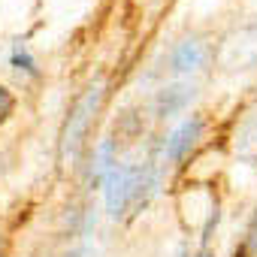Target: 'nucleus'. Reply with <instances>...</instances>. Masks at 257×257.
Listing matches in <instances>:
<instances>
[{
  "mask_svg": "<svg viewBox=\"0 0 257 257\" xmlns=\"http://www.w3.org/2000/svg\"><path fill=\"white\" fill-rule=\"evenodd\" d=\"M158 188V170L152 164H118L103 179L106 212L121 218L127 209H143Z\"/></svg>",
  "mask_w": 257,
  "mask_h": 257,
  "instance_id": "obj_1",
  "label": "nucleus"
},
{
  "mask_svg": "<svg viewBox=\"0 0 257 257\" xmlns=\"http://www.w3.org/2000/svg\"><path fill=\"white\" fill-rule=\"evenodd\" d=\"M103 97H106V85H103V82H94V85L76 100V106L70 109V118H67V124H64V131H61V158H76V152L82 149V140H85V134H88L94 115L100 112Z\"/></svg>",
  "mask_w": 257,
  "mask_h": 257,
  "instance_id": "obj_2",
  "label": "nucleus"
},
{
  "mask_svg": "<svg viewBox=\"0 0 257 257\" xmlns=\"http://www.w3.org/2000/svg\"><path fill=\"white\" fill-rule=\"evenodd\" d=\"M224 64L230 70H248V67L257 64V19L251 25H245L233 40H227Z\"/></svg>",
  "mask_w": 257,
  "mask_h": 257,
  "instance_id": "obj_3",
  "label": "nucleus"
},
{
  "mask_svg": "<svg viewBox=\"0 0 257 257\" xmlns=\"http://www.w3.org/2000/svg\"><path fill=\"white\" fill-rule=\"evenodd\" d=\"M200 137H203V118H200V115L185 118V121L176 127V131L167 137V143H164V155H167V161H173V164L185 161V158L191 155V149L197 146Z\"/></svg>",
  "mask_w": 257,
  "mask_h": 257,
  "instance_id": "obj_4",
  "label": "nucleus"
},
{
  "mask_svg": "<svg viewBox=\"0 0 257 257\" xmlns=\"http://www.w3.org/2000/svg\"><path fill=\"white\" fill-rule=\"evenodd\" d=\"M209 61V46L200 40H185L170 52V70L176 76H194L206 67Z\"/></svg>",
  "mask_w": 257,
  "mask_h": 257,
  "instance_id": "obj_5",
  "label": "nucleus"
},
{
  "mask_svg": "<svg viewBox=\"0 0 257 257\" xmlns=\"http://www.w3.org/2000/svg\"><path fill=\"white\" fill-rule=\"evenodd\" d=\"M194 85H170V88H164L161 94H158V100H155V109H158V115L161 118H170V115H176V112H182L191 100H194Z\"/></svg>",
  "mask_w": 257,
  "mask_h": 257,
  "instance_id": "obj_6",
  "label": "nucleus"
},
{
  "mask_svg": "<svg viewBox=\"0 0 257 257\" xmlns=\"http://www.w3.org/2000/svg\"><path fill=\"white\" fill-rule=\"evenodd\" d=\"M112 167H115V143H112V140H103V143H100V149H97V158H94L91 176H88L91 188H94V185H103V179L109 176V170H112Z\"/></svg>",
  "mask_w": 257,
  "mask_h": 257,
  "instance_id": "obj_7",
  "label": "nucleus"
},
{
  "mask_svg": "<svg viewBox=\"0 0 257 257\" xmlns=\"http://www.w3.org/2000/svg\"><path fill=\"white\" fill-rule=\"evenodd\" d=\"M10 64H13L19 73H28V76H37V73H40V70H37V61L31 58V52H28L25 46H16V49H13Z\"/></svg>",
  "mask_w": 257,
  "mask_h": 257,
  "instance_id": "obj_8",
  "label": "nucleus"
},
{
  "mask_svg": "<svg viewBox=\"0 0 257 257\" xmlns=\"http://www.w3.org/2000/svg\"><path fill=\"white\" fill-rule=\"evenodd\" d=\"M236 254H239V257H257V212H254V218H251V224H248V236H245V242L239 245Z\"/></svg>",
  "mask_w": 257,
  "mask_h": 257,
  "instance_id": "obj_9",
  "label": "nucleus"
},
{
  "mask_svg": "<svg viewBox=\"0 0 257 257\" xmlns=\"http://www.w3.org/2000/svg\"><path fill=\"white\" fill-rule=\"evenodd\" d=\"M13 109H16V100H13V94L0 85V124H4L10 115H13Z\"/></svg>",
  "mask_w": 257,
  "mask_h": 257,
  "instance_id": "obj_10",
  "label": "nucleus"
},
{
  "mask_svg": "<svg viewBox=\"0 0 257 257\" xmlns=\"http://www.w3.org/2000/svg\"><path fill=\"white\" fill-rule=\"evenodd\" d=\"M197 257H212V251H209V248H203V251H200Z\"/></svg>",
  "mask_w": 257,
  "mask_h": 257,
  "instance_id": "obj_11",
  "label": "nucleus"
},
{
  "mask_svg": "<svg viewBox=\"0 0 257 257\" xmlns=\"http://www.w3.org/2000/svg\"><path fill=\"white\" fill-rule=\"evenodd\" d=\"M179 257H188V254H179Z\"/></svg>",
  "mask_w": 257,
  "mask_h": 257,
  "instance_id": "obj_12",
  "label": "nucleus"
}]
</instances>
